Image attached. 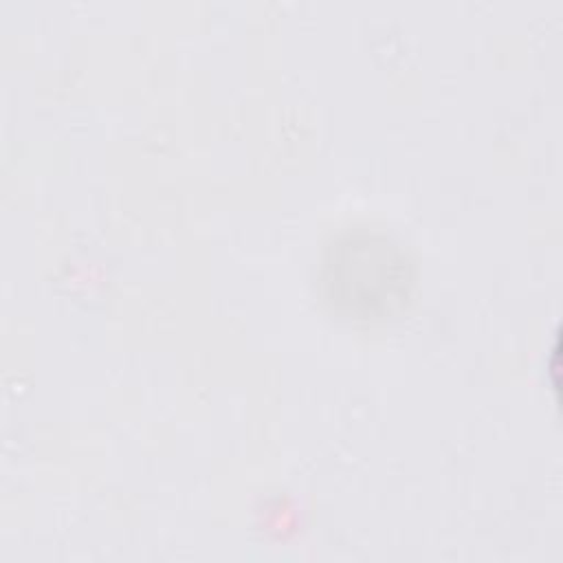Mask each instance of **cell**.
Instances as JSON below:
<instances>
[{"instance_id": "obj_1", "label": "cell", "mask_w": 563, "mask_h": 563, "mask_svg": "<svg viewBox=\"0 0 563 563\" xmlns=\"http://www.w3.org/2000/svg\"><path fill=\"white\" fill-rule=\"evenodd\" d=\"M409 253L387 233L347 229L330 240L319 268L328 308L354 321H385L400 314L413 292Z\"/></svg>"}]
</instances>
